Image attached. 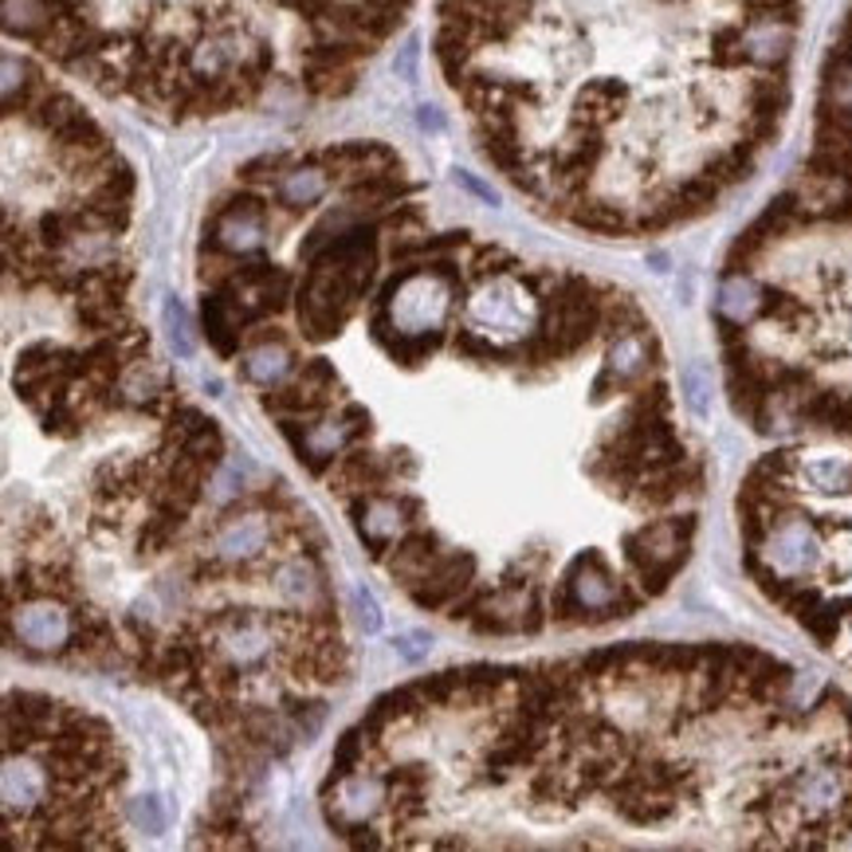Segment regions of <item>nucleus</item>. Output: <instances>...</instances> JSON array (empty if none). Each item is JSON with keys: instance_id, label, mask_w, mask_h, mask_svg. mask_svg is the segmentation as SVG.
Masks as SVG:
<instances>
[{"instance_id": "nucleus-1", "label": "nucleus", "mask_w": 852, "mask_h": 852, "mask_svg": "<svg viewBox=\"0 0 852 852\" xmlns=\"http://www.w3.org/2000/svg\"><path fill=\"white\" fill-rule=\"evenodd\" d=\"M75 621L63 605L48 602V597H32L4 609V641L24 644L32 652H63L71 644Z\"/></svg>"}, {"instance_id": "nucleus-2", "label": "nucleus", "mask_w": 852, "mask_h": 852, "mask_svg": "<svg viewBox=\"0 0 852 852\" xmlns=\"http://www.w3.org/2000/svg\"><path fill=\"white\" fill-rule=\"evenodd\" d=\"M263 193H236L229 205H224L217 217H212V224L205 229V248H224L232 251V256H251V251L263 244Z\"/></svg>"}, {"instance_id": "nucleus-3", "label": "nucleus", "mask_w": 852, "mask_h": 852, "mask_svg": "<svg viewBox=\"0 0 852 852\" xmlns=\"http://www.w3.org/2000/svg\"><path fill=\"white\" fill-rule=\"evenodd\" d=\"M471 582H476V558L471 554L444 551L441 558L432 561V570L409 593L421 609H448Z\"/></svg>"}, {"instance_id": "nucleus-4", "label": "nucleus", "mask_w": 852, "mask_h": 852, "mask_svg": "<svg viewBox=\"0 0 852 852\" xmlns=\"http://www.w3.org/2000/svg\"><path fill=\"white\" fill-rule=\"evenodd\" d=\"M217 644H221L232 668H251L271 652V629L256 613H229L217 625Z\"/></svg>"}, {"instance_id": "nucleus-5", "label": "nucleus", "mask_w": 852, "mask_h": 852, "mask_svg": "<svg viewBox=\"0 0 852 852\" xmlns=\"http://www.w3.org/2000/svg\"><path fill=\"white\" fill-rule=\"evenodd\" d=\"M441 554H444L441 534L424 531V527H409V531L390 546V554H385V570L393 573V582H402L412 590V585L432 570V561L441 558Z\"/></svg>"}, {"instance_id": "nucleus-6", "label": "nucleus", "mask_w": 852, "mask_h": 852, "mask_svg": "<svg viewBox=\"0 0 852 852\" xmlns=\"http://www.w3.org/2000/svg\"><path fill=\"white\" fill-rule=\"evenodd\" d=\"M201 322H205V338H209V346L221 354V358H236V354H240V338H244L240 311H236V302H232L221 287H209V292H205Z\"/></svg>"}, {"instance_id": "nucleus-7", "label": "nucleus", "mask_w": 852, "mask_h": 852, "mask_svg": "<svg viewBox=\"0 0 852 852\" xmlns=\"http://www.w3.org/2000/svg\"><path fill=\"white\" fill-rule=\"evenodd\" d=\"M4 810H9V822L16 813H32L44 810V778L40 766H32L28 758H16V751H4Z\"/></svg>"}, {"instance_id": "nucleus-8", "label": "nucleus", "mask_w": 852, "mask_h": 852, "mask_svg": "<svg viewBox=\"0 0 852 852\" xmlns=\"http://www.w3.org/2000/svg\"><path fill=\"white\" fill-rule=\"evenodd\" d=\"M244 366V378L256 385H280L287 373L295 370V354L287 350V342L275 338V342H251L248 354L240 358Z\"/></svg>"}, {"instance_id": "nucleus-9", "label": "nucleus", "mask_w": 852, "mask_h": 852, "mask_svg": "<svg viewBox=\"0 0 852 852\" xmlns=\"http://www.w3.org/2000/svg\"><path fill=\"white\" fill-rule=\"evenodd\" d=\"M280 201L287 205V209H311V205H319L322 197H326V189H331V170L326 165H295V170H287L280 177Z\"/></svg>"}, {"instance_id": "nucleus-10", "label": "nucleus", "mask_w": 852, "mask_h": 852, "mask_svg": "<svg viewBox=\"0 0 852 852\" xmlns=\"http://www.w3.org/2000/svg\"><path fill=\"white\" fill-rule=\"evenodd\" d=\"M385 793H390V790H385V778H354V774H350V778L342 782L338 802H334V805H338V810L346 813L350 822H370L373 813L390 802Z\"/></svg>"}, {"instance_id": "nucleus-11", "label": "nucleus", "mask_w": 852, "mask_h": 852, "mask_svg": "<svg viewBox=\"0 0 852 852\" xmlns=\"http://www.w3.org/2000/svg\"><path fill=\"white\" fill-rule=\"evenodd\" d=\"M268 546V519L263 515H248V519H236L232 527H224V534L217 539V551L221 558H256V554Z\"/></svg>"}, {"instance_id": "nucleus-12", "label": "nucleus", "mask_w": 852, "mask_h": 852, "mask_svg": "<svg viewBox=\"0 0 852 852\" xmlns=\"http://www.w3.org/2000/svg\"><path fill=\"white\" fill-rule=\"evenodd\" d=\"M373 746V739L361 727H350V731L342 734L338 746H334V758H331V774H326V782H322V793L331 790V786H342L350 778L354 770L366 766V751Z\"/></svg>"}, {"instance_id": "nucleus-13", "label": "nucleus", "mask_w": 852, "mask_h": 852, "mask_svg": "<svg viewBox=\"0 0 852 852\" xmlns=\"http://www.w3.org/2000/svg\"><path fill=\"white\" fill-rule=\"evenodd\" d=\"M83 114H87V111H83V107L71 99V95H63V90H48V95H44V99L28 111V119L36 122L44 134H51V138H55V134L67 131L71 122L83 119Z\"/></svg>"}, {"instance_id": "nucleus-14", "label": "nucleus", "mask_w": 852, "mask_h": 852, "mask_svg": "<svg viewBox=\"0 0 852 852\" xmlns=\"http://www.w3.org/2000/svg\"><path fill=\"white\" fill-rule=\"evenodd\" d=\"M275 590H280L283 597H292L295 605H307L311 597H319L322 585H319V578H314L311 566L299 558V561H287V566L275 570Z\"/></svg>"}, {"instance_id": "nucleus-15", "label": "nucleus", "mask_w": 852, "mask_h": 852, "mask_svg": "<svg viewBox=\"0 0 852 852\" xmlns=\"http://www.w3.org/2000/svg\"><path fill=\"white\" fill-rule=\"evenodd\" d=\"M763 307V292L754 287L746 275H727L723 283V314H731V319H746V314H758Z\"/></svg>"}, {"instance_id": "nucleus-16", "label": "nucleus", "mask_w": 852, "mask_h": 852, "mask_svg": "<svg viewBox=\"0 0 852 852\" xmlns=\"http://www.w3.org/2000/svg\"><path fill=\"white\" fill-rule=\"evenodd\" d=\"M844 609H849V605H837V602H829V605H825V602H817L810 613H802V617H798V621H802V629L810 632L813 641H817V644H825V649H829V644L837 641V632H841Z\"/></svg>"}, {"instance_id": "nucleus-17", "label": "nucleus", "mask_w": 852, "mask_h": 852, "mask_svg": "<svg viewBox=\"0 0 852 852\" xmlns=\"http://www.w3.org/2000/svg\"><path fill=\"white\" fill-rule=\"evenodd\" d=\"M205 424H212L209 417H205L197 405H185L181 402L177 409H170V417H165V444H177V448H185V444L197 436V432L205 429Z\"/></svg>"}, {"instance_id": "nucleus-18", "label": "nucleus", "mask_w": 852, "mask_h": 852, "mask_svg": "<svg viewBox=\"0 0 852 852\" xmlns=\"http://www.w3.org/2000/svg\"><path fill=\"white\" fill-rule=\"evenodd\" d=\"M758 314L770 322H778V326H798V322L805 319V302L798 299V295L782 292V287H770V292H763V307H758Z\"/></svg>"}, {"instance_id": "nucleus-19", "label": "nucleus", "mask_w": 852, "mask_h": 852, "mask_svg": "<svg viewBox=\"0 0 852 852\" xmlns=\"http://www.w3.org/2000/svg\"><path fill=\"white\" fill-rule=\"evenodd\" d=\"M429 782L432 774L424 763H409V766H393L385 774V790H390V802L393 798H417V793H429Z\"/></svg>"}, {"instance_id": "nucleus-20", "label": "nucleus", "mask_w": 852, "mask_h": 852, "mask_svg": "<svg viewBox=\"0 0 852 852\" xmlns=\"http://www.w3.org/2000/svg\"><path fill=\"white\" fill-rule=\"evenodd\" d=\"M185 452H189L193 460H201L205 468H221V460H224V436H221V429L217 424H205L197 436H193L189 444H185Z\"/></svg>"}, {"instance_id": "nucleus-21", "label": "nucleus", "mask_w": 852, "mask_h": 852, "mask_svg": "<svg viewBox=\"0 0 852 852\" xmlns=\"http://www.w3.org/2000/svg\"><path fill=\"white\" fill-rule=\"evenodd\" d=\"M63 361V350L55 342H32L24 346L21 358H16V373H48Z\"/></svg>"}, {"instance_id": "nucleus-22", "label": "nucleus", "mask_w": 852, "mask_h": 852, "mask_svg": "<svg viewBox=\"0 0 852 852\" xmlns=\"http://www.w3.org/2000/svg\"><path fill=\"white\" fill-rule=\"evenodd\" d=\"M683 390H688V409L695 417H707V409H712V373L703 366H688L683 370Z\"/></svg>"}, {"instance_id": "nucleus-23", "label": "nucleus", "mask_w": 852, "mask_h": 852, "mask_svg": "<svg viewBox=\"0 0 852 852\" xmlns=\"http://www.w3.org/2000/svg\"><path fill=\"white\" fill-rule=\"evenodd\" d=\"M810 480L817 492H852V464H813Z\"/></svg>"}, {"instance_id": "nucleus-24", "label": "nucleus", "mask_w": 852, "mask_h": 852, "mask_svg": "<svg viewBox=\"0 0 852 852\" xmlns=\"http://www.w3.org/2000/svg\"><path fill=\"white\" fill-rule=\"evenodd\" d=\"M165 326H170V342L181 358H193V338H189V319H185V307L177 299L165 302Z\"/></svg>"}, {"instance_id": "nucleus-25", "label": "nucleus", "mask_w": 852, "mask_h": 852, "mask_svg": "<svg viewBox=\"0 0 852 852\" xmlns=\"http://www.w3.org/2000/svg\"><path fill=\"white\" fill-rule=\"evenodd\" d=\"M511 268H519V263H515L511 251H503V248H480L476 251V260H471V275H476V280L503 275V271H511Z\"/></svg>"}, {"instance_id": "nucleus-26", "label": "nucleus", "mask_w": 852, "mask_h": 852, "mask_svg": "<svg viewBox=\"0 0 852 852\" xmlns=\"http://www.w3.org/2000/svg\"><path fill=\"white\" fill-rule=\"evenodd\" d=\"M492 593L495 590H487V585H476L471 582L468 590H464V597H456V602L448 605V621H471L476 613L483 609V605L492 602Z\"/></svg>"}, {"instance_id": "nucleus-27", "label": "nucleus", "mask_w": 852, "mask_h": 852, "mask_svg": "<svg viewBox=\"0 0 852 852\" xmlns=\"http://www.w3.org/2000/svg\"><path fill=\"white\" fill-rule=\"evenodd\" d=\"M287 712H292L295 734H299L302 742H311L314 734H319L322 719H326V707H322V703H292Z\"/></svg>"}, {"instance_id": "nucleus-28", "label": "nucleus", "mask_w": 852, "mask_h": 852, "mask_svg": "<svg viewBox=\"0 0 852 852\" xmlns=\"http://www.w3.org/2000/svg\"><path fill=\"white\" fill-rule=\"evenodd\" d=\"M393 649H397V656H402V660L417 664V660H424V656H429V649H432V632H424V629L397 632V637H393Z\"/></svg>"}, {"instance_id": "nucleus-29", "label": "nucleus", "mask_w": 852, "mask_h": 852, "mask_svg": "<svg viewBox=\"0 0 852 852\" xmlns=\"http://www.w3.org/2000/svg\"><path fill=\"white\" fill-rule=\"evenodd\" d=\"M131 817L146 832H161V829H165V802H161V798H153V793H150V798H138V802L131 805Z\"/></svg>"}, {"instance_id": "nucleus-30", "label": "nucleus", "mask_w": 852, "mask_h": 852, "mask_svg": "<svg viewBox=\"0 0 852 852\" xmlns=\"http://www.w3.org/2000/svg\"><path fill=\"white\" fill-rule=\"evenodd\" d=\"M354 613H358V625L366 632L382 629V605H378V597L366 585H354Z\"/></svg>"}, {"instance_id": "nucleus-31", "label": "nucleus", "mask_w": 852, "mask_h": 852, "mask_svg": "<svg viewBox=\"0 0 852 852\" xmlns=\"http://www.w3.org/2000/svg\"><path fill=\"white\" fill-rule=\"evenodd\" d=\"M452 350L460 354V358H499V350H495L492 342H483L476 331L456 334V338H452Z\"/></svg>"}, {"instance_id": "nucleus-32", "label": "nucleus", "mask_w": 852, "mask_h": 852, "mask_svg": "<svg viewBox=\"0 0 852 852\" xmlns=\"http://www.w3.org/2000/svg\"><path fill=\"white\" fill-rule=\"evenodd\" d=\"M280 165H283L280 158H256V161H248V165L240 170V181L248 185V189H256V185H268V181H275Z\"/></svg>"}, {"instance_id": "nucleus-33", "label": "nucleus", "mask_w": 852, "mask_h": 852, "mask_svg": "<svg viewBox=\"0 0 852 852\" xmlns=\"http://www.w3.org/2000/svg\"><path fill=\"white\" fill-rule=\"evenodd\" d=\"M456 185H464V189H468V193H476V197H480V201H487V205H499V193H492V189H487V185H483L480 177H471L468 170H456Z\"/></svg>"}, {"instance_id": "nucleus-34", "label": "nucleus", "mask_w": 852, "mask_h": 852, "mask_svg": "<svg viewBox=\"0 0 852 852\" xmlns=\"http://www.w3.org/2000/svg\"><path fill=\"white\" fill-rule=\"evenodd\" d=\"M397 71H402L405 79H412L417 75V40H409L402 48V60H397Z\"/></svg>"}, {"instance_id": "nucleus-35", "label": "nucleus", "mask_w": 852, "mask_h": 852, "mask_svg": "<svg viewBox=\"0 0 852 852\" xmlns=\"http://www.w3.org/2000/svg\"><path fill=\"white\" fill-rule=\"evenodd\" d=\"M417 122H421L424 131H441V126H444V114L436 111V107H429V102H424V107H417Z\"/></svg>"}]
</instances>
